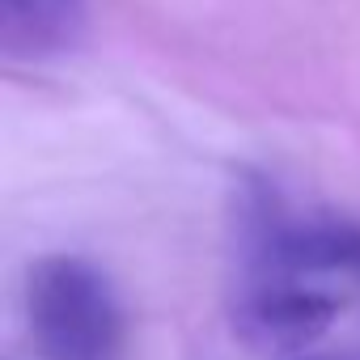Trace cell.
<instances>
[{"label":"cell","mask_w":360,"mask_h":360,"mask_svg":"<svg viewBox=\"0 0 360 360\" xmlns=\"http://www.w3.org/2000/svg\"><path fill=\"white\" fill-rule=\"evenodd\" d=\"M242 280L360 284V225L330 212H297L267 187H250L238 204Z\"/></svg>","instance_id":"obj_1"},{"label":"cell","mask_w":360,"mask_h":360,"mask_svg":"<svg viewBox=\"0 0 360 360\" xmlns=\"http://www.w3.org/2000/svg\"><path fill=\"white\" fill-rule=\"evenodd\" d=\"M26 326L43 360H119L123 309L102 267L47 255L26 271Z\"/></svg>","instance_id":"obj_2"},{"label":"cell","mask_w":360,"mask_h":360,"mask_svg":"<svg viewBox=\"0 0 360 360\" xmlns=\"http://www.w3.org/2000/svg\"><path fill=\"white\" fill-rule=\"evenodd\" d=\"M343 297L301 280H242L229 305L233 330L263 356H301L339 322Z\"/></svg>","instance_id":"obj_3"},{"label":"cell","mask_w":360,"mask_h":360,"mask_svg":"<svg viewBox=\"0 0 360 360\" xmlns=\"http://www.w3.org/2000/svg\"><path fill=\"white\" fill-rule=\"evenodd\" d=\"M89 34V0H0V51L22 64L72 56Z\"/></svg>","instance_id":"obj_4"},{"label":"cell","mask_w":360,"mask_h":360,"mask_svg":"<svg viewBox=\"0 0 360 360\" xmlns=\"http://www.w3.org/2000/svg\"><path fill=\"white\" fill-rule=\"evenodd\" d=\"M297 360H322V356H297Z\"/></svg>","instance_id":"obj_5"}]
</instances>
